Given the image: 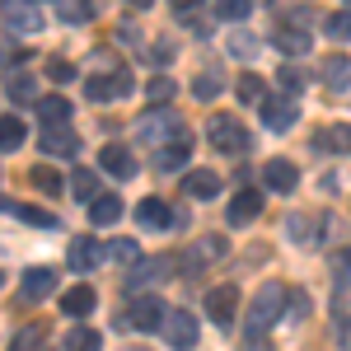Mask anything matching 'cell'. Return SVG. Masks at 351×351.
<instances>
[{"mask_svg": "<svg viewBox=\"0 0 351 351\" xmlns=\"http://www.w3.org/2000/svg\"><path fill=\"white\" fill-rule=\"evenodd\" d=\"M286 286L281 281H267L258 295H253V304H248V319H243V332L253 337V342H263V332H267L276 319H281V309H286Z\"/></svg>", "mask_w": 351, "mask_h": 351, "instance_id": "1", "label": "cell"}, {"mask_svg": "<svg viewBox=\"0 0 351 351\" xmlns=\"http://www.w3.org/2000/svg\"><path fill=\"white\" fill-rule=\"evenodd\" d=\"M136 136H141L145 145H155V150L173 145V141H192L178 112H150V117H141V122H136Z\"/></svg>", "mask_w": 351, "mask_h": 351, "instance_id": "2", "label": "cell"}, {"mask_svg": "<svg viewBox=\"0 0 351 351\" xmlns=\"http://www.w3.org/2000/svg\"><path fill=\"white\" fill-rule=\"evenodd\" d=\"M206 141L216 145L220 155H243L248 150V132H243L239 117H225V112H216L211 122H206Z\"/></svg>", "mask_w": 351, "mask_h": 351, "instance_id": "3", "label": "cell"}, {"mask_svg": "<svg viewBox=\"0 0 351 351\" xmlns=\"http://www.w3.org/2000/svg\"><path fill=\"white\" fill-rule=\"evenodd\" d=\"M0 24L10 28V33H43V14H38V5L33 0H0Z\"/></svg>", "mask_w": 351, "mask_h": 351, "instance_id": "4", "label": "cell"}, {"mask_svg": "<svg viewBox=\"0 0 351 351\" xmlns=\"http://www.w3.org/2000/svg\"><path fill=\"white\" fill-rule=\"evenodd\" d=\"M295 122H300L295 94H267V99H263V127H267V132H291Z\"/></svg>", "mask_w": 351, "mask_h": 351, "instance_id": "5", "label": "cell"}, {"mask_svg": "<svg viewBox=\"0 0 351 351\" xmlns=\"http://www.w3.org/2000/svg\"><path fill=\"white\" fill-rule=\"evenodd\" d=\"M136 84H132V71L122 66V71H112V75H89V104H112V99H127Z\"/></svg>", "mask_w": 351, "mask_h": 351, "instance_id": "6", "label": "cell"}, {"mask_svg": "<svg viewBox=\"0 0 351 351\" xmlns=\"http://www.w3.org/2000/svg\"><path fill=\"white\" fill-rule=\"evenodd\" d=\"M164 300L155 295H132V304H127V328H136V332H155V328L164 324Z\"/></svg>", "mask_w": 351, "mask_h": 351, "instance_id": "7", "label": "cell"}, {"mask_svg": "<svg viewBox=\"0 0 351 351\" xmlns=\"http://www.w3.org/2000/svg\"><path fill=\"white\" fill-rule=\"evenodd\" d=\"M160 328H164V342L173 351H188L197 342V314H188V309H169Z\"/></svg>", "mask_w": 351, "mask_h": 351, "instance_id": "8", "label": "cell"}, {"mask_svg": "<svg viewBox=\"0 0 351 351\" xmlns=\"http://www.w3.org/2000/svg\"><path fill=\"white\" fill-rule=\"evenodd\" d=\"M206 314H211V324L230 328L234 314H239V291H234V286H216V291L206 295Z\"/></svg>", "mask_w": 351, "mask_h": 351, "instance_id": "9", "label": "cell"}, {"mask_svg": "<svg viewBox=\"0 0 351 351\" xmlns=\"http://www.w3.org/2000/svg\"><path fill=\"white\" fill-rule=\"evenodd\" d=\"M66 263H71V271H80V276H89V271L104 263V243L99 239H71V253H66Z\"/></svg>", "mask_w": 351, "mask_h": 351, "instance_id": "10", "label": "cell"}, {"mask_svg": "<svg viewBox=\"0 0 351 351\" xmlns=\"http://www.w3.org/2000/svg\"><path fill=\"white\" fill-rule=\"evenodd\" d=\"M169 271H173V263H169V258H145V263H136V267L127 271V291H132V295H141L150 281H164Z\"/></svg>", "mask_w": 351, "mask_h": 351, "instance_id": "11", "label": "cell"}, {"mask_svg": "<svg viewBox=\"0 0 351 351\" xmlns=\"http://www.w3.org/2000/svg\"><path fill=\"white\" fill-rule=\"evenodd\" d=\"M136 216H141L145 230H173V225H178V211H173L164 197H145V202L136 206Z\"/></svg>", "mask_w": 351, "mask_h": 351, "instance_id": "12", "label": "cell"}, {"mask_svg": "<svg viewBox=\"0 0 351 351\" xmlns=\"http://www.w3.org/2000/svg\"><path fill=\"white\" fill-rule=\"evenodd\" d=\"M38 145H43V155H56V160H71V155L80 150V136H75L71 127H66V122H61V127H47Z\"/></svg>", "mask_w": 351, "mask_h": 351, "instance_id": "13", "label": "cell"}, {"mask_svg": "<svg viewBox=\"0 0 351 351\" xmlns=\"http://www.w3.org/2000/svg\"><path fill=\"white\" fill-rule=\"evenodd\" d=\"M324 84H328V94H351V56L342 52L324 56Z\"/></svg>", "mask_w": 351, "mask_h": 351, "instance_id": "14", "label": "cell"}, {"mask_svg": "<svg viewBox=\"0 0 351 351\" xmlns=\"http://www.w3.org/2000/svg\"><path fill=\"white\" fill-rule=\"evenodd\" d=\"M263 183L271 192H295L300 188V169L291 160H267L263 164Z\"/></svg>", "mask_w": 351, "mask_h": 351, "instance_id": "15", "label": "cell"}, {"mask_svg": "<svg viewBox=\"0 0 351 351\" xmlns=\"http://www.w3.org/2000/svg\"><path fill=\"white\" fill-rule=\"evenodd\" d=\"M258 211H263V192L239 188L234 202H230V211H225V220H230V225H248V220H258Z\"/></svg>", "mask_w": 351, "mask_h": 351, "instance_id": "16", "label": "cell"}, {"mask_svg": "<svg viewBox=\"0 0 351 351\" xmlns=\"http://www.w3.org/2000/svg\"><path fill=\"white\" fill-rule=\"evenodd\" d=\"M99 164L108 169L112 178H132V173H136V155H132V150H127V145H117V141L99 150Z\"/></svg>", "mask_w": 351, "mask_h": 351, "instance_id": "17", "label": "cell"}, {"mask_svg": "<svg viewBox=\"0 0 351 351\" xmlns=\"http://www.w3.org/2000/svg\"><path fill=\"white\" fill-rule=\"evenodd\" d=\"M19 286H24V300H33V304H38V300H47L56 291V271L52 267H28Z\"/></svg>", "mask_w": 351, "mask_h": 351, "instance_id": "18", "label": "cell"}, {"mask_svg": "<svg viewBox=\"0 0 351 351\" xmlns=\"http://www.w3.org/2000/svg\"><path fill=\"white\" fill-rule=\"evenodd\" d=\"M314 150H324V155L351 150V127L347 122H332V127H324V132H314Z\"/></svg>", "mask_w": 351, "mask_h": 351, "instance_id": "19", "label": "cell"}, {"mask_svg": "<svg viewBox=\"0 0 351 351\" xmlns=\"http://www.w3.org/2000/svg\"><path fill=\"white\" fill-rule=\"evenodd\" d=\"M276 52L304 56V52H314V38H309L304 28H295V24H281V28H276Z\"/></svg>", "mask_w": 351, "mask_h": 351, "instance_id": "20", "label": "cell"}, {"mask_svg": "<svg viewBox=\"0 0 351 351\" xmlns=\"http://www.w3.org/2000/svg\"><path fill=\"white\" fill-rule=\"evenodd\" d=\"M94 304H99L94 286H71V291L61 295V314H71V319H84V314H94Z\"/></svg>", "mask_w": 351, "mask_h": 351, "instance_id": "21", "label": "cell"}, {"mask_svg": "<svg viewBox=\"0 0 351 351\" xmlns=\"http://www.w3.org/2000/svg\"><path fill=\"white\" fill-rule=\"evenodd\" d=\"M183 192H188L192 202H211V197L220 192V178L211 173V169H197V173H188V178H183Z\"/></svg>", "mask_w": 351, "mask_h": 351, "instance_id": "22", "label": "cell"}, {"mask_svg": "<svg viewBox=\"0 0 351 351\" xmlns=\"http://www.w3.org/2000/svg\"><path fill=\"white\" fill-rule=\"evenodd\" d=\"M89 220H94V225H117V220H122V197L99 192V197L89 202Z\"/></svg>", "mask_w": 351, "mask_h": 351, "instance_id": "23", "label": "cell"}, {"mask_svg": "<svg viewBox=\"0 0 351 351\" xmlns=\"http://www.w3.org/2000/svg\"><path fill=\"white\" fill-rule=\"evenodd\" d=\"M188 150H192V141H173V145L155 150V164H160V173H178V169L188 164Z\"/></svg>", "mask_w": 351, "mask_h": 351, "instance_id": "24", "label": "cell"}, {"mask_svg": "<svg viewBox=\"0 0 351 351\" xmlns=\"http://www.w3.org/2000/svg\"><path fill=\"white\" fill-rule=\"evenodd\" d=\"M38 117H43L47 127H61V122L71 117V104H66L61 94H47V99H38Z\"/></svg>", "mask_w": 351, "mask_h": 351, "instance_id": "25", "label": "cell"}, {"mask_svg": "<svg viewBox=\"0 0 351 351\" xmlns=\"http://www.w3.org/2000/svg\"><path fill=\"white\" fill-rule=\"evenodd\" d=\"M28 141V132H24V122L10 112V117H0V150H19Z\"/></svg>", "mask_w": 351, "mask_h": 351, "instance_id": "26", "label": "cell"}, {"mask_svg": "<svg viewBox=\"0 0 351 351\" xmlns=\"http://www.w3.org/2000/svg\"><path fill=\"white\" fill-rule=\"evenodd\" d=\"M258 47H263V43H258V38H253L248 28L230 33V56H234V61H253V56H258Z\"/></svg>", "mask_w": 351, "mask_h": 351, "instance_id": "27", "label": "cell"}, {"mask_svg": "<svg viewBox=\"0 0 351 351\" xmlns=\"http://www.w3.org/2000/svg\"><path fill=\"white\" fill-rule=\"evenodd\" d=\"M66 351H104V337L94 328H71L66 332Z\"/></svg>", "mask_w": 351, "mask_h": 351, "instance_id": "28", "label": "cell"}, {"mask_svg": "<svg viewBox=\"0 0 351 351\" xmlns=\"http://www.w3.org/2000/svg\"><path fill=\"white\" fill-rule=\"evenodd\" d=\"M0 211H14V216H19V220H28V225L56 230V216H52V211H38V206H14V202H0Z\"/></svg>", "mask_w": 351, "mask_h": 351, "instance_id": "29", "label": "cell"}, {"mask_svg": "<svg viewBox=\"0 0 351 351\" xmlns=\"http://www.w3.org/2000/svg\"><path fill=\"white\" fill-rule=\"evenodd\" d=\"M234 94H239V104H263V99H267V84L258 80V75H239Z\"/></svg>", "mask_w": 351, "mask_h": 351, "instance_id": "30", "label": "cell"}, {"mask_svg": "<svg viewBox=\"0 0 351 351\" xmlns=\"http://www.w3.org/2000/svg\"><path fill=\"white\" fill-rule=\"evenodd\" d=\"M71 192H75V197H80L84 206H89V202L99 197V178H94L89 169H75V178H71Z\"/></svg>", "mask_w": 351, "mask_h": 351, "instance_id": "31", "label": "cell"}, {"mask_svg": "<svg viewBox=\"0 0 351 351\" xmlns=\"http://www.w3.org/2000/svg\"><path fill=\"white\" fill-rule=\"evenodd\" d=\"M192 94H197L202 104H211V99L220 94V75H216V71H197V80H192Z\"/></svg>", "mask_w": 351, "mask_h": 351, "instance_id": "32", "label": "cell"}, {"mask_svg": "<svg viewBox=\"0 0 351 351\" xmlns=\"http://www.w3.org/2000/svg\"><path fill=\"white\" fill-rule=\"evenodd\" d=\"M38 347H43V328H38V324L19 328V332L10 337V351H38Z\"/></svg>", "mask_w": 351, "mask_h": 351, "instance_id": "33", "label": "cell"}, {"mask_svg": "<svg viewBox=\"0 0 351 351\" xmlns=\"http://www.w3.org/2000/svg\"><path fill=\"white\" fill-rule=\"evenodd\" d=\"M248 10H253V0H216V14H220V19H230V24H243Z\"/></svg>", "mask_w": 351, "mask_h": 351, "instance_id": "34", "label": "cell"}, {"mask_svg": "<svg viewBox=\"0 0 351 351\" xmlns=\"http://www.w3.org/2000/svg\"><path fill=\"white\" fill-rule=\"evenodd\" d=\"M33 188L47 192V197H56V192H61V173L47 169V164H38V169H33Z\"/></svg>", "mask_w": 351, "mask_h": 351, "instance_id": "35", "label": "cell"}, {"mask_svg": "<svg viewBox=\"0 0 351 351\" xmlns=\"http://www.w3.org/2000/svg\"><path fill=\"white\" fill-rule=\"evenodd\" d=\"M61 19L66 24H84V19H94V5L89 0H61Z\"/></svg>", "mask_w": 351, "mask_h": 351, "instance_id": "36", "label": "cell"}, {"mask_svg": "<svg viewBox=\"0 0 351 351\" xmlns=\"http://www.w3.org/2000/svg\"><path fill=\"white\" fill-rule=\"evenodd\" d=\"M10 99H19V104H38V84L28 80V75H10Z\"/></svg>", "mask_w": 351, "mask_h": 351, "instance_id": "37", "label": "cell"}, {"mask_svg": "<svg viewBox=\"0 0 351 351\" xmlns=\"http://www.w3.org/2000/svg\"><path fill=\"white\" fill-rule=\"evenodd\" d=\"M328 38H337V43H351V10H342V14H328Z\"/></svg>", "mask_w": 351, "mask_h": 351, "instance_id": "38", "label": "cell"}, {"mask_svg": "<svg viewBox=\"0 0 351 351\" xmlns=\"http://www.w3.org/2000/svg\"><path fill=\"white\" fill-rule=\"evenodd\" d=\"M173 89H178V84L169 80V75H155V80L145 84V94H150V104H169V99H173Z\"/></svg>", "mask_w": 351, "mask_h": 351, "instance_id": "39", "label": "cell"}, {"mask_svg": "<svg viewBox=\"0 0 351 351\" xmlns=\"http://www.w3.org/2000/svg\"><path fill=\"white\" fill-rule=\"evenodd\" d=\"M276 84H281V94H295L300 84H304V71L300 66H281L276 71Z\"/></svg>", "mask_w": 351, "mask_h": 351, "instance_id": "40", "label": "cell"}, {"mask_svg": "<svg viewBox=\"0 0 351 351\" xmlns=\"http://www.w3.org/2000/svg\"><path fill=\"white\" fill-rule=\"evenodd\" d=\"M108 253L117 258V263H141V248H136V239H117Z\"/></svg>", "mask_w": 351, "mask_h": 351, "instance_id": "41", "label": "cell"}, {"mask_svg": "<svg viewBox=\"0 0 351 351\" xmlns=\"http://www.w3.org/2000/svg\"><path fill=\"white\" fill-rule=\"evenodd\" d=\"M145 56H150V66H169V61H173V56H178V52H173L169 43H155V47H150V52H145Z\"/></svg>", "mask_w": 351, "mask_h": 351, "instance_id": "42", "label": "cell"}, {"mask_svg": "<svg viewBox=\"0 0 351 351\" xmlns=\"http://www.w3.org/2000/svg\"><path fill=\"white\" fill-rule=\"evenodd\" d=\"M337 347L351 351V319H347V314H337Z\"/></svg>", "mask_w": 351, "mask_h": 351, "instance_id": "43", "label": "cell"}, {"mask_svg": "<svg viewBox=\"0 0 351 351\" xmlns=\"http://www.w3.org/2000/svg\"><path fill=\"white\" fill-rule=\"evenodd\" d=\"M47 71H52V80H75V66H71V61H52V66H47Z\"/></svg>", "mask_w": 351, "mask_h": 351, "instance_id": "44", "label": "cell"}, {"mask_svg": "<svg viewBox=\"0 0 351 351\" xmlns=\"http://www.w3.org/2000/svg\"><path fill=\"white\" fill-rule=\"evenodd\" d=\"M304 314H309V295L295 291V295H291V319H304Z\"/></svg>", "mask_w": 351, "mask_h": 351, "instance_id": "45", "label": "cell"}, {"mask_svg": "<svg viewBox=\"0 0 351 351\" xmlns=\"http://www.w3.org/2000/svg\"><path fill=\"white\" fill-rule=\"evenodd\" d=\"M178 5V14H188V10H202V0H173Z\"/></svg>", "mask_w": 351, "mask_h": 351, "instance_id": "46", "label": "cell"}, {"mask_svg": "<svg viewBox=\"0 0 351 351\" xmlns=\"http://www.w3.org/2000/svg\"><path fill=\"white\" fill-rule=\"evenodd\" d=\"M127 5H136V10H150V5H155V0H127Z\"/></svg>", "mask_w": 351, "mask_h": 351, "instance_id": "47", "label": "cell"}, {"mask_svg": "<svg viewBox=\"0 0 351 351\" xmlns=\"http://www.w3.org/2000/svg\"><path fill=\"white\" fill-rule=\"evenodd\" d=\"M258 351H267V347H258Z\"/></svg>", "mask_w": 351, "mask_h": 351, "instance_id": "48", "label": "cell"}, {"mask_svg": "<svg viewBox=\"0 0 351 351\" xmlns=\"http://www.w3.org/2000/svg\"><path fill=\"white\" fill-rule=\"evenodd\" d=\"M347 10H351V0H347Z\"/></svg>", "mask_w": 351, "mask_h": 351, "instance_id": "49", "label": "cell"}]
</instances>
